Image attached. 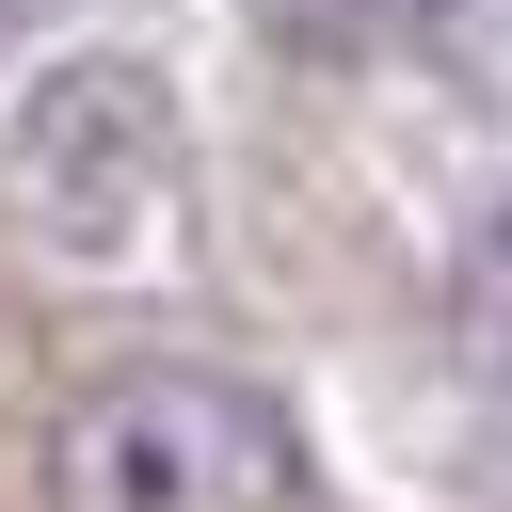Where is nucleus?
Segmentation results:
<instances>
[{"mask_svg": "<svg viewBox=\"0 0 512 512\" xmlns=\"http://www.w3.org/2000/svg\"><path fill=\"white\" fill-rule=\"evenodd\" d=\"M448 320H464V352L512 384V192L480 208V240H464V272H448Z\"/></svg>", "mask_w": 512, "mask_h": 512, "instance_id": "4", "label": "nucleus"}, {"mask_svg": "<svg viewBox=\"0 0 512 512\" xmlns=\"http://www.w3.org/2000/svg\"><path fill=\"white\" fill-rule=\"evenodd\" d=\"M0 192H16V224H48V240H128V224L176 192V80L128 64V48L48 64V80L0 112Z\"/></svg>", "mask_w": 512, "mask_h": 512, "instance_id": "2", "label": "nucleus"}, {"mask_svg": "<svg viewBox=\"0 0 512 512\" xmlns=\"http://www.w3.org/2000/svg\"><path fill=\"white\" fill-rule=\"evenodd\" d=\"M304 448L240 368H112L48 432V512H288Z\"/></svg>", "mask_w": 512, "mask_h": 512, "instance_id": "1", "label": "nucleus"}, {"mask_svg": "<svg viewBox=\"0 0 512 512\" xmlns=\"http://www.w3.org/2000/svg\"><path fill=\"white\" fill-rule=\"evenodd\" d=\"M240 16H256V48H288V64H384V48L448 32L464 0H240Z\"/></svg>", "mask_w": 512, "mask_h": 512, "instance_id": "3", "label": "nucleus"}]
</instances>
